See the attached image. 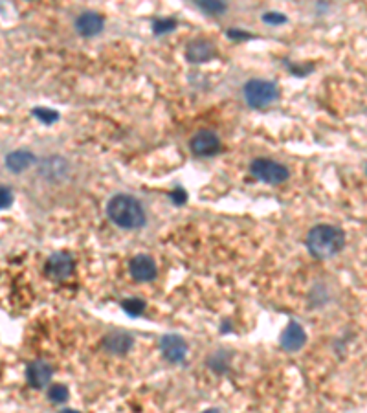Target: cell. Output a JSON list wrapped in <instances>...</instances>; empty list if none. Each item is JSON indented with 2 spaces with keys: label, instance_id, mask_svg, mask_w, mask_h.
I'll use <instances>...</instances> for the list:
<instances>
[{
  "label": "cell",
  "instance_id": "1",
  "mask_svg": "<svg viewBox=\"0 0 367 413\" xmlns=\"http://www.w3.org/2000/svg\"><path fill=\"white\" fill-rule=\"evenodd\" d=\"M345 246L344 229L332 225H318L307 235L308 252L318 259H330L338 256Z\"/></svg>",
  "mask_w": 367,
  "mask_h": 413
},
{
  "label": "cell",
  "instance_id": "2",
  "mask_svg": "<svg viewBox=\"0 0 367 413\" xmlns=\"http://www.w3.org/2000/svg\"><path fill=\"white\" fill-rule=\"evenodd\" d=\"M107 215L124 229H138L145 225V211L140 200L131 195H116L107 204Z\"/></svg>",
  "mask_w": 367,
  "mask_h": 413
},
{
  "label": "cell",
  "instance_id": "3",
  "mask_svg": "<svg viewBox=\"0 0 367 413\" xmlns=\"http://www.w3.org/2000/svg\"><path fill=\"white\" fill-rule=\"evenodd\" d=\"M244 100L253 109H265L270 107L272 103L279 100V88L272 81H265V79H252L248 81L243 88Z\"/></svg>",
  "mask_w": 367,
  "mask_h": 413
},
{
  "label": "cell",
  "instance_id": "4",
  "mask_svg": "<svg viewBox=\"0 0 367 413\" xmlns=\"http://www.w3.org/2000/svg\"><path fill=\"white\" fill-rule=\"evenodd\" d=\"M250 173H252L257 180H261V182L265 184H272V186L287 182L290 176L289 169H287L283 164L270 160V158H255V160L250 164Z\"/></svg>",
  "mask_w": 367,
  "mask_h": 413
},
{
  "label": "cell",
  "instance_id": "5",
  "mask_svg": "<svg viewBox=\"0 0 367 413\" xmlns=\"http://www.w3.org/2000/svg\"><path fill=\"white\" fill-rule=\"evenodd\" d=\"M73 266H76V261L70 252H55L48 257L46 261L44 272L48 277L55 281H64L66 277H70L73 272Z\"/></svg>",
  "mask_w": 367,
  "mask_h": 413
},
{
  "label": "cell",
  "instance_id": "6",
  "mask_svg": "<svg viewBox=\"0 0 367 413\" xmlns=\"http://www.w3.org/2000/svg\"><path fill=\"white\" fill-rule=\"evenodd\" d=\"M189 147L198 156H213L220 151V138L213 131L202 128L189 140Z\"/></svg>",
  "mask_w": 367,
  "mask_h": 413
},
{
  "label": "cell",
  "instance_id": "7",
  "mask_svg": "<svg viewBox=\"0 0 367 413\" xmlns=\"http://www.w3.org/2000/svg\"><path fill=\"white\" fill-rule=\"evenodd\" d=\"M160 351L171 364H182L188 354V344L184 342L182 336L167 335L160 340Z\"/></svg>",
  "mask_w": 367,
  "mask_h": 413
},
{
  "label": "cell",
  "instance_id": "8",
  "mask_svg": "<svg viewBox=\"0 0 367 413\" xmlns=\"http://www.w3.org/2000/svg\"><path fill=\"white\" fill-rule=\"evenodd\" d=\"M128 272L133 275V280L142 281H152L156 277V263L151 256H145V253H140V256H134L131 261H128Z\"/></svg>",
  "mask_w": 367,
  "mask_h": 413
},
{
  "label": "cell",
  "instance_id": "9",
  "mask_svg": "<svg viewBox=\"0 0 367 413\" xmlns=\"http://www.w3.org/2000/svg\"><path fill=\"white\" fill-rule=\"evenodd\" d=\"M52 373L54 371H52L50 364L44 362V360H33L26 367V381L35 390H42L50 384Z\"/></svg>",
  "mask_w": 367,
  "mask_h": 413
},
{
  "label": "cell",
  "instance_id": "10",
  "mask_svg": "<svg viewBox=\"0 0 367 413\" xmlns=\"http://www.w3.org/2000/svg\"><path fill=\"white\" fill-rule=\"evenodd\" d=\"M105 28V18L96 11H85L76 18V30L83 37H94L103 32Z\"/></svg>",
  "mask_w": 367,
  "mask_h": 413
},
{
  "label": "cell",
  "instance_id": "11",
  "mask_svg": "<svg viewBox=\"0 0 367 413\" xmlns=\"http://www.w3.org/2000/svg\"><path fill=\"white\" fill-rule=\"evenodd\" d=\"M215 55V46L207 39H195L188 44L186 50V57L189 63H207Z\"/></svg>",
  "mask_w": 367,
  "mask_h": 413
},
{
  "label": "cell",
  "instance_id": "12",
  "mask_svg": "<svg viewBox=\"0 0 367 413\" xmlns=\"http://www.w3.org/2000/svg\"><path fill=\"white\" fill-rule=\"evenodd\" d=\"M307 342V335H305V329H303L299 323L296 321H290L287 329L283 330V336H281V345L283 349L294 353V351H299V349L305 345Z\"/></svg>",
  "mask_w": 367,
  "mask_h": 413
},
{
  "label": "cell",
  "instance_id": "13",
  "mask_svg": "<svg viewBox=\"0 0 367 413\" xmlns=\"http://www.w3.org/2000/svg\"><path fill=\"white\" fill-rule=\"evenodd\" d=\"M41 173L48 180H61L68 173V162L61 156H48L41 164Z\"/></svg>",
  "mask_w": 367,
  "mask_h": 413
},
{
  "label": "cell",
  "instance_id": "14",
  "mask_svg": "<svg viewBox=\"0 0 367 413\" xmlns=\"http://www.w3.org/2000/svg\"><path fill=\"white\" fill-rule=\"evenodd\" d=\"M103 347H105L109 353L125 354L128 349L133 347V336L127 335V333H110V335L105 336V340H103Z\"/></svg>",
  "mask_w": 367,
  "mask_h": 413
},
{
  "label": "cell",
  "instance_id": "15",
  "mask_svg": "<svg viewBox=\"0 0 367 413\" xmlns=\"http://www.w3.org/2000/svg\"><path fill=\"white\" fill-rule=\"evenodd\" d=\"M35 160L37 158L32 151H15L6 158V165L13 173H20V171H26L32 164H35Z\"/></svg>",
  "mask_w": 367,
  "mask_h": 413
},
{
  "label": "cell",
  "instance_id": "16",
  "mask_svg": "<svg viewBox=\"0 0 367 413\" xmlns=\"http://www.w3.org/2000/svg\"><path fill=\"white\" fill-rule=\"evenodd\" d=\"M121 307H124V311L127 312L128 316H140L143 309H145V301L140 298H128L121 303Z\"/></svg>",
  "mask_w": 367,
  "mask_h": 413
},
{
  "label": "cell",
  "instance_id": "17",
  "mask_svg": "<svg viewBox=\"0 0 367 413\" xmlns=\"http://www.w3.org/2000/svg\"><path fill=\"white\" fill-rule=\"evenodd\" d=\"M176 20L174 18H156L152 23V32L156 35H165V33H171L176 28Z\"/></svg>",
  "mask_w": 367,
  "mask_h": 413
},
{
  "label": "cell",
  "instance_id": "18",
  "mask_svg": "<svg viewBox=\"0 0 367 413\" xmlns=\"http://www.w3.org/2000/svg\"><path fill=\"white\" fill-rule=\"evenodd\" d=\"M32 114L35 116L37 119H41L42 124L50 125V124H55L57 119H59V112L57 110H52V109H44V107H39V109H33Z\"/></svg>",
  "mask_w": 367,
  "mask_h": 413
},
{
  "label": "cell",
  "instance_id": "19",
  "mask_svg": "<svg viewBox=\"0 0 367 413\" xmlns=\"http://www.w3.org/2000/svg\"><path fill=\"white\" fill-rule=\"evenodd\" d=\"M197 6L202 9V11H204V13L213 15V17H215V15H222L226 11V9H228V8H226L224 2H210V0H204V2H197Z\"/></svg>",
  "mask_w": 367,
  "mask_h": 413
},
{
  "label": "cell",
  "instance_id": "20",
  "mask_svg": "<svg viewBox=\"0 0 367 413\" xmlns=\"http://www.w3.org/2000/svg\"><path fill=\"white\" fill-rule=\"evenodd\" d=\"M48 397H50L52 402L61 404L68 399V390H66V385L63 384H54L50 388V391H48Z\"/></svg>",
  "mask_w": 367,
  "mask_h": 413
},
{
  "label": "cell",
  "instance_id": "21",
  "mask_svg": "<svg viewBox=\"0 0 367 413\" xmlns=\"http://www.w3.org/2000/svg\"><path fill=\"white\" fill-rule=\"evenodd\" d=\"M287 20H289L287 15L277 13V11H268V13L263 15V23L266 24H284Z\"/></svg>",
  "mask_w": 367,
  "mask_h": 413
},
{
  "label": "cell",
  "instance_id": "22",
  "mask_svg": "<svg viewBox=\"0 0 367 413\" xmlns=\"http://www.w3.org/2000/svg\"><path fill=\"white\" fill-rule=\"evenodd\" d=\"M13 204V193L11 189L0 186V210H6Z\"/></svg>",
  "mask_w": 367,
  "mask_h": 413
},
{
  "label": "cell",
  "instance_id": "23",
  "mask_svg": "<svg viewBox=\"0 0 367 413\" xmlns=\"http://www.w3.org/2000/svg\"><path fill=\"white\" fill-rule=\"evenodd\" d=\"M287 66H289L290 72H292L294 76H298V78H305L307 73H311L312 70H314V66H312V64H307V66H296V64L287 63Z\"/></svg>",
  "mask_w": 367,
  "mask_h": 413
},
{
  "label": "cell",
  "instance_id": "24",
  "mask_svg": "<svg viewBox=\"0 0 367 413\" xmlns=\"http://www.w3.org/2000/svg\"><path fill=\"white\" fill-rule=\"evenodd\" d=\"M169 197L176 206H180V204H184V202L188 200V193H186V189L176 188L173 193H169Z\"/></svg>",
  "mask_w": 367,
  "mask_h": 413
},
{
  "label": "cell",
  "instance_id": "25",
  "mask_svg": "<svg viewBox=\"0 0 367 413\" xmlns=\"http://www.w3.org/2000/svg\"><path fill=\"white\" fill-rule=\"evenodd\" d=\"M226 37L228 39H234V41H243V39H252V35L250 33H246L244 30H235V28H231V30H228L226 32Z\"/></svg>",
  "mask_w": 367,
  "mask_h": 413
},
{
  "label": "cell",
  "instance_id": "26",
  "mask_svg": "<svg viewBox=\"0 0 367 413\" xmlns=\"http://www.w3.org/2000/svg\"><path fill=\"white\" fill-rule=\"evenodd\" d=\"M202 413H220V412L217 408H210V409H204Z\"/></svg>",
  "mask_w": 367,
  "mask_h": 413
},
{
  "label": "cell",
  "instance_id": "27",
  "mask_svg": "<svg viewBox=\"0 0 367 413\" xmlns=\"http://www.w3.org/2000/svg\"><path fill=\"white\" fill-rule=\"evenodd\" d=\"M61 413H79V412H76V409H63Z\"/></svg>",
  "mask_w": 367,
  "mask_h": 413
}]
</instances>
